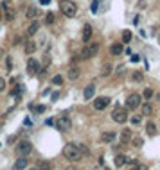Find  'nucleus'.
<instances>
[{
    "label": "nucleus",
    "mask_w": 160,
    "mask_h": 170,
    "mask_svg": "<svg viewBox=\"0 0 160 170\" xmlns=\"http://www.w3.org/2000/svg\"><path fill=\"white\" fill-rule=\"evenodd\" d=\"M63 154L68 161H79L81 158V151H79V145L78 143H67L65 149H63Z\"/></svg>",
    "instance_id": "nucleus-1"
},
{
    "label": "nucleus",
    "mask_w": 160,
    "mask_h": 170,
    "mask_svg": "<svg viewBox=\"0 0 160 170\" xmlns=\"http://www.w3.org/2000/svg\"><path fill=\"white\" fill-rule=\"evenodd\" d=\"M60 9H61V13H63L65 16H68V18H74V16L78 15V7H76V4H74L72 0H61Z\"/></svg>",
    "instance_id": "nucleus-2"
},
{
    "label": "nucleus",
    "mask_w": 160,
    "mask_h": 170,
    "mask_svg": "<svg viewBox=\"0 0 160 170\" xmlns=\"http://www.w3.org/2000/svg\"><path fill=\"white\" fill-rule=\"evenodd\" d=\"M97 52H99V43H90V45H86V47L81 50L79 57L81 59H90V57L96 56Z\"/></svg>",
    "instance_id": "nucleus-3"
},
{
    "label": "nucleus",
    "mask_w": 160,
    "mask_h": 170,
    "mask_svg": "<svg viewBox=\"0 0 160 170\" xmlns=\"http://www.w3.org/2000/svg\"><path fill=\"white\" fill-rule=\"evenodd\" d=\"M112 118H113V122H117V124H124V122L128 120V113H126L124 108L117 106V108L112 111Z\"/></svg>",
    "instance_id": "nucleus-4"
},
{
    "label": "nucleus",
    "mask_w": 160,
    "mask_h": 170,
    "mask_svg": "<svg viewBox=\"0 0 160 170\" xmlns=\"http://www.w3.org/2000/svg\"><path fill=\"white\" fill-rule=\"evenodd\" d=\"M31 152H33V143H31V142H27V140L18 142V145H16V154L27 156V154H31Z\"/></svg>",
    "instance_id": "nucleus-5"
},
{
    "label": "nucleus",
    "mask_w": 160,
    "mask_h": 170,
    "mask_svg": "<svg viewBox=\"0 0 160 170\" xmlns=\"http://www.w3.org/2000/svg\"><path fill=\"white\" fill-rule=\"evenodd\" d=\"M56 127H58L60 131H63V132L70 131V129H72V120H70L68 116H60L58 122H56Z\"/></svg>",
    "instance_id": "nucleus-6"
},
{
    "label": "nucleus",
    "mask_w": 160,
    "mask_h": 170,
    "mask_svg": "<svg viewBox=\"0 0 160 170\" xmlns=\"http://www.w3.org/2000/svg\"><path fill=\"white\" fill-rule=\"evenodd\" d=\"M140 98H142V97H140L139 93L130 95L128 100H126V108H128V109H137V108L140 106Z\"/></svg>",
    "instance_id": "nucleus-7"
},
{
    "label": "nucleus",
    "mask_w": 160,
    "mask_h": 170,
    "mask_svg": "<svg viewBox=\"0 0 160 170\" xmlns=\"http://www.w3.org/2000/svg\"><path fill=\"white\" fill-rule=\"evenodd\" d=\"M108 104H110V98H108V97H97V98L94 100V108H96L97 111H103Z\"/></svg>",
    "instance_id": "nucleus-8"
},
{
    "label": "nucleus",
    "mask_w": 160,
    "mask_h": 170,
    "mask_svg": "<svg viewBox=\"0 0 160 170\" xmlns=\"http://www.w3.org/2000/svg\"><path fill=\"white\" fill-rule=\"evenodd\" d=\"M27 72H29L31 75L40 74V65H38L36 59H29V61H27Z\"/></svg>",
    "instance_id": "nucleus-9"
},
{
    "label": "nucleus",
    "mask_w": 160,
    "mask_h": 170,
    "mask_svg": "<svg viewBox=\"0 0 160 170\" xmlns=\"http://www.w3.org/2000/svg\"><path fill=\"white\" fill-rule=\"evenodd\" d=\"M92 34H94L92 25H85V27H83V41H85V43H88L90 38H92Z\"/></svg>",
    "instance_id": "nucleus-10"
},
{
    "label": "nucleus",
    "mask_w": 160,
    "mask_h": 170,
    "mask_svg": "<svg viewBox=\"0 0 160 170\" xmlns=\"http://www.w3.org/2000/svg\"><path fill=\"white\" fill-rule=\"evenodd\" d=\"M130 142H131V131H130V129H122V131H120V143L126 145V143H130Z\"/></svg>",
    "instance_id": "nucleus-11"
},
{
    "label": "nucleus",
    "mask_w": 160,
    "mask_h": 170,
    "mask_svg": "<svg viewBox=\"0 0 160 170\" xmlns=\"http://www.w3.org/2000/svg\"><path fill=\"white\" fill-rule=\"evenodd\" d=\"M38 15H40V11H38L36 7H33V5H31V7H27V11H25V16H27V18H31V20H36Z\"/></svg>",
    "instance_id": "nucleus-12"
},
{
    "label": "nucleus",
    "mask_w": 160,
    "mask_h": 170,
    "mask_svg": "<svg viewBox=\"0 0 160 170\" xmlns=\"http://www.w3.org/2000/svg\"><path fill=\"white\" fill-rule=\"evenodd\" d=\"M101 140L104 142V143H112L113 140H115V132L108 131V132H103V136H101Z\"/></svg>",
    "instance_id": "nucleus-13"
},
{
    "label": "nucleus",
    "mask_w": 160,
    "mask_h": 170,
    "mask_svg": "<svg viewBox=\"0 0 160 170\" xmlns=\"http://www.w3.org/2000/svg\"><path fill=\"white\" fill-rule=\"evenodd\" d=\"M94 93H96V86H94V84H90V86H86V88H85V98H86V100H90V98H92V97H94Z\"/></svg>",
    "instance_id": "nucleus-14"
},
{
    "label": "nucleus",
    "mask_w": 160,
    "mask_h": 170,
    "mask_svg": "<svg viewBox=\"0 0 160 170\" xmlns=\"http://www.w3.org/2000/svg\"><path fill=\"white\" fill-rule=\"evenodd\" d=\"M122 50H124V48H122V45H120V43H113V45H112V48H110L112 56H120V54H122Z\"/></svg>",
    "instance_id": "nucleus-15"
},
{
    "label": "nucleus",
    "mask_w": 160,
    "mask_h": 170,
    "mask_svg": "<svg viewBox=\"0 0 160 170\" xmlns=\"http://www.w3.org/2000/svg\"><path fill=\"white\" fill-rule=\"evenodd\" d=\"M27 167V158H18L15 163V170H23Z\"/></svg>",
    "instance_id": "nucleus-16"
},
{
    "label": "nucleus",
    "mask_w": 160,
    "mask_h": 170,
    "mask_svg": "<svg viewBox=\"0 0 160 170\" xmlns=\"http://www.w3.org/2000/svg\"><path fill=\"white\" fill-rule=\"evenodd\" d=\"M38 27H40V25H38V22H36V20H33V23L27 27V34H31V36H33V34H36V32H38Z\"/></svg>",
    "instance_id": "nucleus-17"
},
{
    "label": "nucleus",
    "mask_w": 160,
    "mask_h": 170,
    "mask_svg": "<svg viewBox=\"0 0 160 170\" xmlns=\"http://www.w3.org/2000/svg\"><path fill=\"white\" fill-rule=\"evenodd\" d=\"M36 50V43L34 41H25V54H34Z\"/></svg>",
    "instance_id": "nucleus-18"
},
{
    "label": "nucleus",
    "mask_w": 160,
    "mask_h": 170,
    "mask_svg": "<svg viewBox=\"0 0 160 170\" xmlns=\"http://www.w3.org/2000/svg\"><path fill=\"white\" fill-rule=\"evenodd\" d=\"M146 131H148V134H149V136H155V134H157V125H155L153 122H148Z\"/></svg>",
    "instance_id": "nucleus-19"
},
{
    "label": "nucleus",
    "mask_w": 160,
    "mask_h": 170,
    "mask_svg": "<svg viewBox=\"0 0 160 170\" xmlns=\"http://www.w3.org/2000/svg\"><path fill=\"white\" fill-rule=\"evenodd\" d=\"M78 77H79V68H78V66H72V68L68 70V79L74 81V79H78Z\"/></svg>",
    "instance_id": "nucleus-20"
},
{
    "label": "nucleus",
    "mask_w": 160,
    "mask_h": 170,
    "mask_svg": "<svg viewBox=\"0 0 160 170\" xmlns=\"http://www.w3.org/2000/svg\"><path fill=\"white\" fill-rule=\"evenodd\" d=\"M151 113H153V106H151L149 102L142 104V115H146V116H148V115H151Z\"/></svg>",
    "instance_id": "nucleus-21"
},
{
    "label": "nucleus",
    "mask_w": 160,
    "mask_h": 170,
    "mask_svg": "<svg viewBox=\"0 0 160 170\" xmlns=\"http://www.w3.org/2000/svg\"><path fill=\"white\" fill-rule=\"evenodd\" d=\"M124 163H126V156H124V154H117V156H115V165H117V167H122Z\"/></svg>",
    "instance_id": "nucleus-22"
},
{
    "label": "nucleus",
    "mask_w": 160,
    "mask_h": 170,
    "mask_svg": "<svg viewBox=\"0 0 160 170\" xmlns=\"http://www.w3.org/2000/svg\"><path fill=\"white\" fill-rule=\"evenodd\" d=\"M78 145H79V151H81V156H83V158L90 154V151H88V147H86L85 143H78Z\"/></svg>",
    "instance_id": "nucleus-23"
},
{
    "label": "nucleus",
    "mask_w": 160,
    "mask_h": 170,
    "mask_svg": "<svg viewBox=\"0 0 160 170\" xmlns=\"http://www.w3.org/2000/svg\"><path fill=\"white\" fill-rule=\"evenodd\" d=\"M131 41V32L130 31H124L122 32V43H130Z\"/></svg>",
    "instance_id": "nucleus-24"
},
{
    "label": "nucleus",
    "mask_w": 160,
    "mask_h": 170,
    "mask_svg": "<svg viewBox=\"0 0 160 170\" xmlns=\"http://www.w3.org/2000/svg\"><path fill=\"white\" fill-rule=\"evenodd\" d=\"M131 79H133L135 82H140V81L144 79V74H142V72H133V75H131Z\"/></svg>",
    "instance_id": "nucleus-25"
},
{
    "label": "nucleus",
    "mask_w": 160,
    "mask_h": 170,
    "mask_svg": "<svg viewBox=\"0 0 160 170\" xmlns=\"http://www.w3.org/2000/svg\"><path fill=\"white\" fill-rule=\"evenodd\" d=\"M36 168L38 170H50V163H49V161H41Z\"/></svg>",
    "instance_id": "nucleus-26"
},
{
    "label": "nucleus",
    "mask_w": 160,
    "mask_h": 170,
    "mask_svg": "<svg viewBox=\"0 0 160 170\" xmlns=\"http://www.w3.org/2000/svg\"><path fill=\"white\" fill-rule=\"evenodd\" d=\"M142 97H144L146 100H149V98L153 97V90H151V88H146V90H144V93H142Z\"/></svg>",
    "instance_id": "nucleus-27"
},
{
    "label": "nucleus",
    "mask_w": 160,
    "mask_h": 170,
    "mask_svg": "<svg viewBox=\"0 0 160 170\" xmlns=\"http://www.w3.org/2000/svg\"><path fill=\"white\" fill-rule=\"evenodd\" d=\"M130 120H131V124H133V125H139L140 122H142V118H140V115H133V116H131Z\"/></svg>",
    "instance_id": "nucleus-28"
},
{
    "label": "nucleus",
    "mask_w": 160,
    "mask_h": 170,
    "mask_svg": "<svg viewBox=\"0 0 160 170\" xmlns=\"http://www.w3.org/2000/svg\"><path fill=\"white\" fill-rule=\"evenodd\" d=\"M142 143H144V140H142L140 136H137V138H133V145H135L137 149H140V147H142Z\"/></svg>",
    "instance_id": "nucleus-29"
},
{
    "label": "nucleus",
    "mask_w": 160,
    "mask_h": 170,
    "mask_svg": "<svg viewBox=\"0 0 160 170\" xmlns=\"http://www.w3.org/2000/svg\"><path fill=\"white\" fill-rule=\"evenodd\" d=\"M110 70H112V66L106 63V65L103 66V72H101V74H103V75H110Z\"/></svg>",
    "instance_id": "nucleus-30"
},
{
    "label": "nucleus",
    "mask_w": 160,
    "mask_h": 170,
    "mask_svg": "<svg viewBox=\"0 0 160 170\" xmlns=\"http://www.w3.org/2000/svg\"><path fill=\"white\" fill-rule=\"evenodd\" d=\"M52 22H54V13H49L45 16V23H52Z\"/></svg>",
    "instance_id": "nucleus-31"
},
{
    "label": "nucleus",
    "mask_w": 160,
    "mask_h": 170,
    "mask_svg": "<svg viewBox=\"0 0 160 170\" xmlns=\"http://www.w3.org/2000/svg\"><path fill=\"white\" fill-rule=\"evenodd\" d=\"M52 82H54V84H61V82H63V77H61V75H54V77H52Z\"/></svg>",
    "instance_id": "nucleus-32"
},
{
    "label": "nucleus",
    "mask_w": 160,
    "mask_h": 170,
    "mask_svg": "<svg viewBox=\"0 0 160 170\" xmlns=\"http://www.w3.org/2000/svg\"><path fill=\"white\" fill-rule=\"evenodd\" d=\"M5 84H7V82H5V79H4V77H0V92L5 88Z\"/></svg>",
    "instance_id": "nucleus-33"
},
{
    "label": "nucleus",
    "mask_w": 160,
    "mask_h": 170,
    "mask_svg": "<svg viewBox=\"0 0 160 170\" xmlns=\"http://www.w3.org/2000/svg\"><path fill=\"white\" fill-rule=\"evenodd\" d=\"M43 65H45V66L50 65V57H49V56H43Z\"/></svg>",
    "instance_id": "nucleus-34"
},
{
    "label": "nucleus",
    "mask_w": 160,
    "mask_h": 170,
    "mask_svg": "<svg viewBox=\"0 0 160 170\" xmlns=\"http://www.w3.org/2000/svg\"><path fill=\"white\" fill-rule=\"evenodd\" d=\"M135 170H148L146 165H135Z\"/></svg>",
    "instance_id": "nucleus-35"
},
{
    "label": "nucleus",
    "mask_w": 160,
    "mask_h": 170,
    "mask_svg": "<svg viewBox=\"0 0 160 170\" xmlns=\"http://www.w3.org/2000/svg\"><path fill=\"white\" fill-rule=\"evenodd\" d=\"M58 97H60V93L56 92V93H52V100H58Z\"/></svg>",
    "instance_id": "nucleus-36"
},
{
    "label": "nucleus",
    "mask_w": 160,
    "mask_h": 170,
    "mask_svg": "<svg viewBox=\"0 0 160 170\" xmlns=\"http://www.w3.org/2000/svg\"><path fill=\"white\" fill-rule=\"evenodd\" d=\"M139 59H140V56H133V57H131V61H133V63H137Z\"/></svg>",
    "instance_id": "nucleus-37"
},
{
    "label": "nucleus",
    "mask_w": 160,
    "mask_h": 170,
    "mask_svg": "<svg viewBox=\"0 0 160 170\" xmlns=\"http://www.w3.org/2000/svg\"><path fill=\"white\" fill-rule=\"evenodd\" d=\"M49 2H50V0H40V4H43V5H45V4H49Z\"/></svg>",
    "instance_id": "nucleus-38"
},
{
    "label": "nucleus",
    "mask_w": 160,
    "mask_h": 170,
    "mask_svg": "<svg viewBox=\"0 0 160 170\" xmlns=\"http://www.w3.org/2000/svg\"><path fill=\"white\" fill-rule=\"evenodd\" d=\"M67 170H78V168H74V167H68V168H67Z\"/></svg>",
    "instance_id": "nucleus-39"
},
{
    "label": "nucleus",
    "mask_w": 160,
    "mask_h": 170,
    "mask_svg": "<svg viewBox=\"0 0 160 170\" xmlns=\"http://www.w3.org/2000/svg\"><path fill=\"white\" fill-rule=\"evenodd\" d=\"M2 57H4V52H2V50H0V59H2Z\"/></svg>",
    "instance_id": "nucleus-40"
},
{
    "label": "nucleus",
    "mask_w": 160,
    "mask_h": 170,
    "mask_svg": "<svg viewBox=\"0 0 160 170\" xmlns=\"http://www.w3.org/2000/svg\"><path fill=\"white\" fill-rule=\"evenodd\" d=\"M0 20H2V7H0Z\"/></svg>",
    "instance_id": "nucleus-41"
},
{
    "label": "nucleus",
    "mask_w": 160,
    "mask_h": 170,
    "mask_svg": "<svg viewBox=\"0 0 160 170\" xmlns=\"http://www.w3.org/2000/svg\"><path fill=\"white\" fill-rule=\"evenodd\" d=\"M94 2H97V4H99V2H101V0H94Z\"/></svg>",
    "instance_id": "nucleus-42"
},
{
    "label": "nucleus",
    "mask_w": 160,
    "mask_h": 170,
    "mask_svg": "<svg viewBox=\"0 0 160 170\" xmlns=\"http://www.w3.org/2000/svg\"><path fill=\"white\" fill-rule=\"evenodd\" d=\"M29 170H38V168H29Z\"/></svg>",
    "instance_id": "nucleus-43"
},
{
    "label": "nucleus",
    "mask_w": 160,
    "mask_h": 170,
    "mask_svg": "<svg viewBox=\"0 0 160 170\" xmlns=\"http://www.w3.org/2000/svg\"><path fill=\"white\" fill-rule=\"evenodd\" d=\"M131 170H135V165H133V168H131Z\"/></svg>",
    "instance_id": "nucleus-44"
},
{
    "label": "nucleus",
    "mask_w": 160,
    "mask_h": 170,
    "mask_svg": "<svg viewBox=\"0 0 160 170\" xmlns=\"http://www.w3.org/2000/svg\"><path fill=\"white\" fill-rule=\"evenodd\" d=\"M158 41H160V34H158Z\"/></svg>",
    "instance_id": "nucleus-45"
}]
</instances>
